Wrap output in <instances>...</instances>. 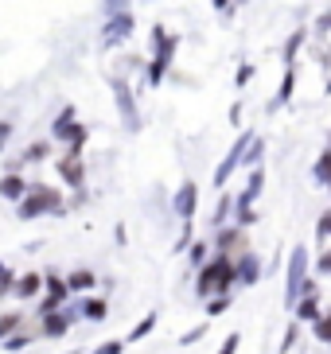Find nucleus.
I'll use <instances>...</instances> for the list:
<instances>
[{
	"label": "nucleus",
	"instance_id": "f257e3e1",
	"mask_svg": "<svg viewBox=\"0 0 331 354\" xmlns=\"http://www.w3.org/2000/svg\"><path fill=\"white\" fill-rule=\"evenodd\" d=\"M230 284H238V269H234V257L218 253L215 261H207V265L199 269L195 292H199V296H218V292H230Z\"/></svg>",
	"mask_w": 331,
	"mask_h": 354
},
{
	"label": "nucleus",
	"instance_id": "f03ea898",
	"mask_svg": "<svg viewBox=\"0 0 331 354\" xmlns=\"http://www.w3.org/2000/svg\"><path fill=\"white\" fill-rule=\"evenodd\" d=\"M16 214H20V218H39V214H47V210H51V214H62V198L55 195L51 187H43V183H35V187L28 191V195L20 198V203H16Z\"/></svg>",
	"mask_w": 331,
	"mask_h": 354
},
{
	"label": "nucleus",
	"instance_id": "7ed1b4c3",
	"mask_svg": "<svg viewBox=\"0 0 331 354\" xmlns=\"http://www.w3.org/2000/svg\"><path fill=\"white\" fill-rule=\"evenodd\" d=\"M304 284H308V250L296 245L289 261V277H285V304L289 308H296V300L304 296Z\"/></svg>",
	"mask_w": 331,
	"mask_h": 354
},
{
	"label": "nucleus",
	"instance_id": "20e7f679",
	"mask_svg": "<svg viewBox=\"0 0 331 354\" xmlns=\"http://www.w3.org/2000/svg\"><path fill=\"white\" fill-rule=\"evenodd\" d=\"M253 140H258L253 133H242V136H238V145L230 148V152H226V160H222V164L215 167V187H222V183L230 179V171H234V167H238L242 160H246V148L253 145Z\"/></svg>",
	"mask_w": 331,
	"mask_h": 354
},
{
	"label": "nucleus",
	"instance_id": "39448f33",
	"mask_svg": "<svg viewBox=\"0 0 331 354\" xmlns=\"http://www.w3.org/2000/svg\"><path fill=\"white\" fill-rule=\"evenodd\" d=\"M66 292H71V284L62 281V277H47V296H43V304H39V312L43 315H51V312H59L62 308V300H66Z\"/></svg>",
	"mask_w": 331,
	"mask_h": 354
},
{
	"label": "nucleus",
	"instance_id": "423d86ee",
	"mask_svg": "<svg viewBox=\"0 0 331 354\" xmlns=\"http://www.w3.org/2000/svg\"><path fill=\"white\" fill-rule=\"evenodd\" d=\"M320 292H316V284H304V296L296 300V319L301 323H316L320 319Z\"/></svg>",
	"mask_w": 331,
	"mask_h": 354
},
{
	"label": "nucleus",
	"instance_id": "0eeeda50",
	"mask_svg": "<svg viewBox=\"0 0 331 354\" xmlns=\"http://www.w3.org/2000/svg\"><path fill=\"white\" fill-rule=\"evenodd\" d=\"M133 35V16L129 12H109V24H105V43H121Z\"/></svg>",
	"mask_w": 331,
	"mask_h": 354
},
{
	"label": "nucleus",
	"instance_id": "6e6552de",
	"mask_svg": "<svg viewBox=\"0 0 331 354\" xmlns=\"http://www.w3.org/2000/svg\"><path fill=\"white\" fill-rule=\"evenodd\" d=\"M195 207H199V187H195V183H184V187L176 191V198H172V210H176L184 222H191Z\"/></svg>",
	"mask_w": 331,
	"mask_h": 354
},
{
	"label": "nucleus",
	"instance_id": "1a4fd4ad",
	"mask_svg": "<svg viewBox=\"0 0 331 354\" xmlns=\"http://www.w3.org/2000/svg\"><path fill=\"white\" fill-rule=\"evenodd\" d=\"M215 245H218V253H226V257H230V253H246V230H242V226L222 230Z\"/></svg>",
	"mask_w": 331,
	"mask_h": 354
},
{
	"label": "nucleus",
	"instance_id": "9d476101",
	"mask_svg": "<svg viewBox=\"0 0 331 354\" xmlns=\"http://www.w3.org/2000/svg\"><path fill=\"white\" fill-rule=\"evenodd\" d=\"M234 269H238V284H258V277H261V261L253 257V253H242V257L234 261Z\"/></svg>",
	"mask_w": 331,
	"mask_h": 354
},
{
	"label": "nucleus",
	"instance_id": "9b49d317",
	"mask_svg": "<svg viewBox=\"0 0 331 354\" xmlns=\"http://www.w3.org/2000/svg\"><path fill=\"white\" fill-rule=\"evenodd\" d=\"M28 191H31V187L24 183L20 176H16V171H8V176L0 179V195H4V198H12V203H20V198L28 195Z\"/></svg>",
	"mask_w": 331,
	"mask_h": 354
},
{
	"label": "nucleus",
	"instance_id": "f8f14e48",
	"mask_svg": "<svg viewBox=\"0 0 331 354\" xmlns=\"http://www.w3.org/2000/svg\"><path fill=\"white\" fill-rule=\"evenodd\" d=\"M114 97L121 105V117L129 121V129H136V105H133V94L125 90V82H114Z\"/></svg>",
	"mask_w": 331,
	"mask_h": 354
},
{
	"label": "nucleus",
	"instance_id": "ddd939ff",
	"mask_svg": "<svg viewBox=\"0 0 331 354\" xmlns=\"http://www.w3.org/2000/svg\"><path fill=\"white\" fill-rule=\"evenodd\" d=\"M39 288H47V277H39V272H28V277H20V281H16V288H12V292H16L20 300H31Z\"/></svg>",
	"mask_w": 331,
	"mask_h": 354
},
{
	"label": "nucleus",
	"instance_id": "4468645a",
	"mask_svg": "<svg viewBox=\"0 0 331 354\" xmlns=\"http://www.w3.org/2000/svg\"><path fill=\"white\" fill-rule=\"evenodd\" d=\"M66 327H71V315H59V312L43 315V335H47V339H62Z\"/></svg>",
	"mask_w": 331,
	"mask_h": 354
},
{
	"label": "nucleus",
	"instance_id": "2eb2a0df",
	"mask_svg": "<svg viewBox=\"0 0 331 354\" xmlns=\"http://www.w3.org/2000/svg\"><path fill=\"white\" fill-rule=\"evenodd\" d=\"M261 191H265V171H261V167H253V176H249L246 191H242V198H238V207H249V203H253Z\"/></svg>",
	"mask_w": 331,
	"mask_h": 354
},
{
	"label": "nucleus",
	"instance_id": "dca6fc26",
	"mask_svg": "<svg viewBox=\"0 0 331 354\" xmlns=\"http://www.w3.org/2000/svg\"><path fill=\"white\" fill-rule=\"evenodd\" d=\"M59 176L66 179V183H71V187H78V183H82V164H78V156H66V160H59Z\"/></svg>",
	"mask_w": 331,
	"mask_h": 354
},
{
	"label": "nucleus",
	"instance_id": "f3484780",
	"mask_svg": "<svg viewBox=\"0 0 331 354\" xmlns=\"http://www.w3.org/2000/svg\"><path fill=\"white\" fill-rule=\"evenodd\" d=\"M292 86H296V63L285 66V78H280V90H277V97H273V109L285 105V102H292Z\"/></svg>",
	"mask_w": 331,
	"mask_h": 354
},
{
	"label": "nucleus",
	"instance_id": "a211bd4d",
	"mask_svg": "<svg viewBox=\"0 0 331 354\" xmlns=\"http://www.w3.org/2000/svg\"><path fill=\"white\" fill-rule=\"evenodd\" d=\"M304 39H308V32H304V28H296V32L289 35V43H285V55H280V59H285V66L296 63V51L304 47Z\"/></svg>",
	"mask_w": 331,
	"mask_h": 354
},
{
	"label": "nucleus",
	"instance_id": "6ab92c4d",
	"mask_svg": "<svg viewBox=\"0 0 331 354\" xmlns=\"http://www.w3.org/2000/svg\"><path fill=\"white\" fill-rule=\"evenodd\" d=\"M312 176H316L320 187H331V148L320 152V160H316V167H312Z\"/></svg>",
	"mask_w": 331,
	"mask_h": 354
},
{
	"label": "nucleus",
	"instance_id": "aec40b11",
	"mask_svg": "<svg viewBox=\"0 0 331 354\" xmlns=\"http://www.w3.org/2000/svg\"><path fill=\"white\" fill-rule=\"evenodd\" d=\"M93 281H98V277H93L90 269H74L71 277H66V284H71L74 292H86V288H93Z\"/></svg>",
	"mask_w": 331,
	"mask_h": 354
},
{
	"label": "nucleus",
	"instance_id": "412c9836",
	"mask_svg": "<svg viewBox=\"0 0 331 354\" xmlns=\"http://www.w3.org/2000/svg\"><path fill=\"white\" fill-rule=\"evenodd\" d=\"M82 315L86 319H105V315H109V308H105V300H98V296H90V300H82Z\"/></svg>",
	"mask_w": 331,
	"mask_h": 354
},
{
	"label": "nucleus",
	"instance_id": "4be33fe9",
	"mask_svg": "<svg viewBox=\"0 0 331 354\" xmlns=\"http://www.w3.org/2000/svg\"><path fill=\"white\" fill-rule=\"evenodd\" d=\"M152 327H156V312H148L145 319L136 323L133 331H129V343H141V339H145V335H152Z\"/></svg>",
	"mask_w": 331,
	"mask_h": 354
},
{
	"label": "nucleus",
	"instance_id": "5701e85b",
	"mask_svg": "<svg viewBox=\"0 0 331 354\" xmlns=\"http://www.w3.org/2000/svg\"><path fill=\"white\" fill-rule=\"evenodd\" d=\"M312 331H316V339H320V343H331V312L312 323Z\"/></svg>",
	"mask_w": 331,
	"mask_h": 354
},
{
	"label": "nucleus",
	"instance_id": "b1692460",
	"mask_svg": "<svg viewBox=\"0 0 331 354\" xmlns=\"http://www.w3.org/2000/svg\"><path fill=\"white\" fill-rule=\"evenodd\" d=\"M230 308V292H218V296H211V304H207V315H222Z\"/></svg>",
	"mask_w": 331,
	"mask_h": 354
},
{
	"label": "nucleus",
	"instance_id": "393cba45",
	"mask_svg": "<svg viewBox=\"0 0 331 354\" xmlns=\"http://www.w3.org/2000/svg\"><path fill=\"white\" fill-rule=\"evenodd\" d=\"M12 288H16V277H12V269L0 261V296H4V292H12Z\"/></svg>",
	"mask_w": 331,
	"mask_h": 354
},
{
	"label": "nucleus",
	"instance_id": "a878e982",
	"mask_svg": "<svg viewBox=\"0 0 331 354\" xmlns=\"http://www.w3.org/2000/svg\"><path fill=\"white\" fill-rule=\"evenodd\" d=\"M238 343H242V335H238V331L226 335V343L218 346V354H238Z\"/></svg>",
	"mask_w": 331,
	"mask_h": 354
},
{
	"label": "nucleus",
	"instance_id": "bb28decb",
	"mask_svg": "<svg viewBox=\"0 0 331 354\" xmlns=\"http://www.w3.org/2000/svg\"><path fill=\"white\" fill-rule=\"evenodd\" d=\"M125 351V343H117V339H109V343H102V346H93L90 354H121Z\"/></svg>",
	"mask_w": 331,
	"mask_h": 354
},
{
	"label": "nucleus",
	"instance_id": "cd10ccee",
	"mask_svg": "<svg viewBox=\"0 0 331 354\" xmlns=\"http://www.w3.org/2000/svg\"><path fill=\"white\" fill-rule=\"evenodd\" d=\"M20 327V315H0V335H8Z\"/></svg>",
	"mask_w": 331,
	"mask_h": 354
},
{
	"label": "nucleus",
	"instance_id": "c85d7f7f",
	"mask_svg": "<svg viewBox=\"0 0 331 354\" xmlns=\"http://www.w3.org/2000/svg\"><path fill=\"white\" fill-rule=\"evenodd\" d=\"M47 148H51V145H47V140H39V145H31V152L24 160H43V156H47Z\"/></svg>",
	"mask_w": 331,
	"mask_h": 354
},
{
	"label": "nucleus",
	"instance_id": "c756f323",
	"mask_svg": "<svg viewBox=\"0 0 331 354\" xmlns=\"http://www.w3.org/2000/svg\"><path fill=\"white\" fill-rule=\"evenodd\" d=\"M203 335H207V327H195V331H187L184 339H179V343H184V346H191V343H199Z\"/></svg>",
	"mask_w": 331,
	"mask_h": 354
},
{
	"label": "nucleus",
	"instance_id": "7c9ffc66",
	"mask_svg": "<svg viewBox=\"0 0 331 354\" xmlns=\"http://www.w3.org/2000/svg\"><path fill=\"white\" fill-rule=\"evenodd\" d=\"M331 32V12H323L320 20H316V35H328Z\"/></svg>",
	"mask_w": 331,
	"mask_h": 354
},
{
	"label": "nucleus",
	"instance_id": "2f4dec72",
	"mask_svg": "<svg viewBox=\"0 0 331 354\" xmlns=\"http://www.w3.org/2000/svg\"><path fill=\"white\" fill-rule=\"evenodd\" d=\"M226 210H230V198H218V210H215V222L226 218Z\"/></svg>",
	"mask_w": 331,
	"mask_h": 354
},
{
	"label": "nucleus",
	"instance_id": "473e14b6",
	"mask_svg": "<svg viewBox=\"0 0 331 354\" xmlns=\"http://www.w3.org/2000/svg\"><path fill=\"white\" fill-rule=\"evenodd\" d=\"M316 230H320V238H328V234H331V210L320 218V226H316Z\"/></svg>",
	"mask_w": 331,
	"mask_h": 354
},
{
	"label": "nucleus",
	"instance_id": "72a5a7b5",
	"mask_svg": "<svg viewBox=\"0 0 331 354\" xmlns=\"http://www.w3.org/2000/svg\"><path fill=\"white\" fill-rule=\"evenodd\" d=\"M296 335H301V331H296V327H289V331H285V343H280V351H289V346L296 343Z\"/></svg>",
	"mask_w": 331,
	"mask_h": 354
},
{
	"label": "nucleus",
	"instance_id": "f704fd0d",
	"mask_svg": "<svg viewBox=\"0 0 331 354\" xmlns=\"http://www.w3.org/2000/svg\"><path fill=\"white\" fill-rule=\"evenodd\" d=\"M316 269H320V272H328V277H331V250L320 257V265H316Z\"/></svg>",
	"mask_w": 331,
	"mask_h": 354
},
{
	"label": "nucleus",
	"instance_id": "c9c22d12",
	"mask_svg": "<svg viewBox=\"0 0 331 354\" xmlns=\"http://www.w3.org/2000/svg\"><path fill=\"white\" fill-rule=\"evenodd\" d=\"M8 133H12V125H8V121H0V148H4V140H8Z\"/></svg>",
	"mask_w": 331,
	"mask_h": 354
},
{
	"label": "nucleus",
	"instance_id": "e433bc0d",
	"mask_svg": "<svg viewBox=\"0 0 331 354\" xmlns=\"http://www.w3.org/2000/svg\"><path fill=\"white\" fill-rule=\"evenodd\" d=\"M105 8H109V12H125V0H105Z\"/></svg>",
	"mask_w": 331,
	"mask_h": 354
},
{
	"label": "nucleus",
	"instance_id": "4c0bfd02",
	"mask_svg": "<svg viewBox=\"0 0 331 354\" xmlns=\"http://www.w3.org/2000/svg\"><path fill=\"white\" fill-rule=\"evenodd\" d=\"M215 8H222V12H230V0H211Z\"/></svg>",
	"mask_w": 331,
	"mask_h": 354
},
{
	"label": "nucleus",
	"instance_id": "58836bf2",
	"mask_svg": "<svg viewBox=\"0 0 331 354\" xmlns=\"http://www.w3.org/2000/svg\"><path fill=\"white\" fill-rule=\"evenodd\" d=\"M323 94H331V71H328V82H323Z\"/></svg>",
	"mask_w": 331,
	"mask_h": 354
},
{
	"label": "nucleus",
	"instance_id": "ea45409f",
	"mask_svg": "<svg viewBox=\"0 0 331 354\" xmlns=\"http://www.w3.org/2000/svg\"><path fill=\"white\" fill-rule=\"evenodd\" d=\"M238 4H246V0H238Z\"/></svg>",
	"mask_w": 331,
	"mask_h": 354
},
{
	"label": "nucleus",
	"instance_id": "a19ab883",
	"mask_svg": "<svg viewBox=\"0 0 331 354\" xmlns=\"http://www.w3.org/2000/svg\"><path fill=\"white\" fill-rule=\"evenodd\" d=\"M74 354H78V351H74Z\"/></svg>",
	"mask_w": 331,
	"mask_h": 354
},
{
	"label": "nucleus",
	"instance_id": "79ce46f5",
	"mask_svg": "<svg viewBox=\"0 0 331 354\" xmlns=\"http://www.w3.org/2000/svg\"><path fill=\"white\" fill-rule=\"evenodd\" d=\"M328 148H331V145H328Z\"/></svg>",
	"mask_w": 331,
	"mask_h": 354
}]
</instances>
